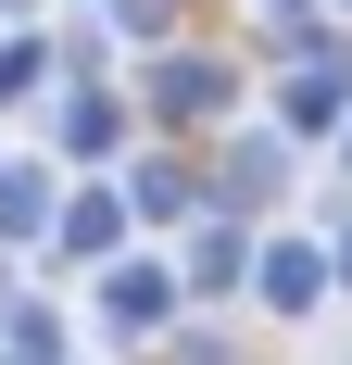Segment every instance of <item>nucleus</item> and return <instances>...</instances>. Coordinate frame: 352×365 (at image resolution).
<instances>
[{
	"mask_svg": "<svg viewBox=\"0 0 352 365\" xmlns=\"http://www.w3.org/2000/svg\"><path fill=\"white\" fill-rule=\"evenodd\" d=\"M315 290H327V252H302V240H277V252H264V302H289V315H302Z\"/></svg>",
	"mask_w": 352,
	"mask_h": 365,
	"instance_id": "1",
	"label": "nucleus"
},
{
	"mask_svg": "<svg viewBox=\"0 0 352 365\" xmlns=\"http://www.w3.org/2000/svg\"><path fill=\"white\" fill-rule=\"evenodd\" d=\"M164 302H176V277L126 264V277H113V328H164Z\"/></svg>",
	"mask_w": 352,
	"mask_h": 365,
	"instance_id": "2",
	"label": "nucleus"
},
{
	"mask_svg": "<svg viewBox=\"0 0 352 365\" xmlns=\"http://www.w3.org/2000/svg\"><path fill=\"white\" fill-rule=\"evenodd\" d=\"M164 101H176V113H214V101H227V76H214V63H176V76H164Z\"/></svg>",
	"mask_w": 352,
	"mask_h": 365,
	"instance_id": "3",
	"label": "nucleus"
},
{
	"mask_svg": "<svg viewBox=\"0 0 352 365\" xmlns=\"http://www.w3.org/2000/svg\"><path fill=\"white\" fill-rule=\"evenodd\" d=\"M189 277H202V290H227V277H239V240H227V227H202V252H189Z\"/></svg>",
	"mask_w": 352,
	"mask_h": 365,
	"instance_id": "4",
	"label": "nucleus"
},
{
	"mask_svg": "<svg viewBox=\"0 0 352 365\" xmlns=\"http://www.w3.org/2000/svg\"><path fill=\"white\" fill-rule=\"evenodd\" d=\"M264 13H302V0H264Z\"/></svg>",
	"mask_w": 352,
	"mask_h": 365,
	"instance_id": "5",
	"label": "nucleus"
},
{
	"mask_svg": "<svg viewBox=\"0 0 352 365\" xmlns=\"http://www.w3.org/2000/svg\"><path fill=\"white\" fill-rule=\"evenodd\" d=\"M340 277H352V252H340Z\"/></svg>",
	"mask_w": 352,
	"mask_h": 365,
	"instance_id": "6",
	"label": "nucleus"
}]
</instances>
